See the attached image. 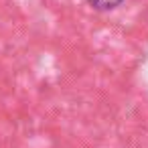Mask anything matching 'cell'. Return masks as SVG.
Segmentation results:
<instances>
[{
    "label": "cell",
    "mask_w": 148,
    "mask_h": 148,
    "mask_svg": "<svg viewBox=\"0 0 148 148\" xmlns=\"http://www.w3.org/2000/svg\"><path fill=\"white\" fill-rule=\"evenodd\" d=\"M87 2L95 10H114V8H118L124 2V0H87Z\"/></svg>",
    "instance_id": "obj_1"
}]
</instances>
